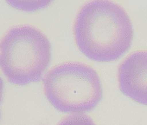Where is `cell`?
Here are the masks:
<instances>
[{
    "instance_id": "obj_1",
    "label": "cell",
    "mask_w": 147,
    "mask_h": 125,
    "mask_svg": "<svg viewBox=\"0 0 147 125\" xmlns=\"http://www.w3.org/2000/svg\"><path fill=\"white\" fill-rule=\"evenodd\" d=\"M74 35L79 50L98 62L119 60L131 49L134 30L126 10L119 3L94 0L78 12Z\"/></svg>"
},
{
    "instance_id": "obj_2",
    "label": "cell",
    "mask_w": 147,
    "mask_h": 125,
    "mask_svg": "<svg viewBox=\"0 0 147 125\" xmlns=\"http://www.w3.org/2000/svg\"><path fill=\"white\" fill-rule=\"evenodd\" d=\"M43 90L55 109L70 115L92 111L103 97L99 73L78 61L64 62L49 70L43 78Z\"/></svg>"
},
{
    "instance_id": "obj_3",
    "label": "cell",
    "mask_w": 147,
    "mask_h": 125,
    "mask_svg": "<svg viewBox=\"0 0 147 125\" xmlns=\"http://www.w3.org/2000/svg\"><path fill=\"white\" fill-rule=\"evenodd\" d=\"M51 55L50 41L41 30L16 26L0 42V69L11 84L27 85L42 78Z\"/></svg>"
},
{
    "instance_id": "obj_4",
    "label": "cell",
    "mask_w": 147,
    "mask_h": 125,
    "mask_svg": "<svg viewBox=\"0 0 147 125\" xmlns=\"http://www.w3.org/2000/svg\"><path fill=\"white\" fill-rule=\"evenodd\" d=\"M118 83L122 94L147 105V50L134 51L120 62Z\"/></svg>"
},
{
    "instance_id": "obj_5",
    "label": "cell",
    "mask_w": 147,
    "mask_h": 125,
    "mask_svg": "<svg viewBox=\"0 0 147 125\" xmlns=\"http://www.w3.org/2000/svg\"><path fill=\"white\" fill-rule=\"evenodd\" d=\"M58 125H96V122L86 114H71L64 117Z\"/></svg>"
},
{
    "instance_id": "obj_6",
    "label": "cell",
    "mask_w": 147,
    "mask_h": 125,
    "mask_svg": "<svg viewBox=\"0 0 147 125\" xmlns=\"http://www.w3.org/2000/svg\"><path fill=\"white\" fill-rule=\"evenodd\" d=\"M3 90H4V83L2 78L0 77V105H1L2 98H3Z\"/></svg>"
}]
</instances>
